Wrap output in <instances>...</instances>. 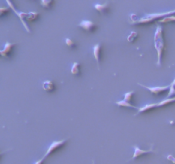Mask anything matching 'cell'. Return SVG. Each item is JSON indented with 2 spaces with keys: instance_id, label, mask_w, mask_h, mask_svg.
Here are the masks:
<instances>
[{
  "instance_id": "17",
  "label": "cell",
  "mask_w": 175,
  "mask_h": 164,
  "mask_svg": "<svg viewBox=\"0 0 175 164\" xmlns=\"http://www.w3.org/2000/svg\"><path fill=\"white\" fill-rule=\"evenodd\" d=\"M174 94H175V78L174 80H173V82L170 84L169 92H168V94H167V98H172Z\"/></svg>"
},
{
  "instance_id": "4",
  "label": "cell",
  "mask_w": 175,
  "mask_h": 164,
  "mask_svg": "<svg viewBox=\"0 0 175 164\" xmlns=\"http://www.w3.org/2000/svg\"><path fill=\"white\" fill-rule=\"evenodd\" d=\"M68 139H69V138H63V139H62V140H56V141H53V142L51 143V144L49 145V147L47 149L46 152H45V154L43 156V158L45 159L49 155H50V154L52 153L53 151H55L56 150H57L58 148H60L61 146H62Z\"/></svg>"
},
{
  "instance_id": "15",
  "label": "cell",
  "mask_w": 175,
  "mask_h": 164,
  "mask_svg": "<svg viewBox=\"0 0 175 164\" xmlns=\"http://www.w3.org/2000/svg\"><path fill=\"white\" fill-rule=\"evenodd\" d=\"M80 63L77 62H74L73 63V65H72L71 73L73 74L77 75V74H80Z\"/></svg>"
},
{
  "instance_id": "13",
  "label": "cell",
  "mask_w": 175,
  "mask_h": 164,
  "mask_svg": "<svg viewBox=\"0 0 175 164\" xmlns=\"http://www.w3.org/2000/svg\"><path fill=\"white\" fill-rule=\"evenodd\" d=\"M115 104H117L118 106H120V107H128V108H133V109H139V107H137V106H134V105H132L131 103H128V102H126V101H125L124 99H122V100H120V101H117V102H115Z\"/></svg>"
},
{
  "instance_id": "2",
  "label": "cell",
  "mask_w": 175,
  "mask_h": 164,
  "mask_svg": "<svg viewBox=\"0 0 175 164\" xmlns=\"http://www.w3.org/2000/svg\"><path fill=\"white\" fill-rule=\"evenodd\" d=\"M175 13V10L173 11H167V12H162V13H154V14H147L145 15L144 17L138 19V20H136L134 22H132L131 23L132 24H137V23H146V22H152L153 20H155V19H158L160 17H165L169 16L170 14H173Z\"/></svg>"
},
{
  "instance_id": "3",
  "label": "cell",
  "mask_w": 175,
  "mask_h": 164,
  "mask_svg": "<svg viewBox=\"0 0 175 164\" xmlns=\"http://www.w3.org/2000/svg\"><path fill=\"white\" fill-rule=\"evenodd\" d=\"M7 4L9 5V7L11 8V10H13V11L16 13L17 15V17H19V19L21 20V22L23 24V26L25 27V29H26V31L28 32V33H31V31H30V29H29V27H28V24H27V22H26V20H27V17H28V13H25V12H22V11H18L15 8V6L14 5L11 3V1H7Z\"/></svg>"
},
{
  "instance_id": "19",
  "label": "cell",
  "mask_w": 175,
  "mask_h": 164,
  "mask_svg": "<svg viewBox=\"0 0 175 164\" xmlns=\"http://www.w3.org/2000/svg\"><path fill=\"white\" fill-rule=\"evenodd\" d=\"M133 93H134V91H130V92H127V93H125L124 94V100L128 102V103H131Z\"/></svg>"
},
{
  "instance_id": "26",
  "label": "cell",
  "mask_w": 175,
  "mask_h": 164,
  "mask_svg": "<svg viewBox=\"0 0 175 164\" xmlns=\"http://www.w3.org/2000/svg\"><path fill=\"white\" fill-rule=\"evenodd\" d=\"M92 163L93 164H95V162H94V161H92Z\"/></svg>"
},
{
  "instance_id": "5",
  "label": "cell",
  "mask_w": 175,
  "mask_h": 164,
  "mask_svg": "<svg viewBox=\"0 0 175 164\" xmlns=\"http://www.w3.org/2000/svg\"><path fill=\"white\" fill-rule=\"evenodd\" d=\"M154 147V144H151V146L150 148L147 150H142V149H140V148L138 147L137 145H132V148H133V150H134V153H133V156H132V157H131L129 161H133V160H135L137 157H139L140 156H142V155H144V154H148V153H154L155 152V150H153Z\"/></svg>"
},
{
  "instance_id": "16",
  "label": "cell",
  "mask_w": 175,
  "mask_h": 164,
  "mask_svg": "<svg viewBox=\"0 0 175 164\" xmlns=\"http://www.w3.org/2000/svg\"><path fill=\"white\" fill-rule=\"evenodd\" d=\"M160 23H166V22H175V16H167V17H165L161 19H160L158 21Z\"/></svg>"
},
{
  "instance_id": "24",
  "label": "cell",
  "mask_w": 175,
  "mask_h": 164,
  "mask_svg": "<svg viewBox=\"0 0 175 164\" xmlns=\"http://www.w3.org/2000/svg\"><path fill=\"white\" fill-rule=\"evenodd\" d=\"M167 159L171 161L173 164H175V157L173 156H172V155H167Z\"/></svg>"
},
{
  "instance_id": "18",
  "label": "cell",
  "mask_w": 175,
  "mask_h": 164,
  "mask_svg": "<svg viewBox=\"0 0 175 164\" xmlns=\"http://www.w3.org/2000/svg\"><path fill=\"white\" fill-rule=\"evenodd\" d=\"M38 17V12H29L28 13V17H27V21H33Z\"/></svg>"
},
{
  "instance_id": "25",
  "label": "cell",
  "mask_w": 175,
  "mask_h": 164,
  "mask_svg": "<svg viewBox=\"0 0 175 164\" xmlns=\"http://www.w3.org/2000/svg\"><path fill=\"white\" fill-rule=\"evenodd\" d=\"M44 159L42 157L41 159H38V160H37V161H36V162H35L33 164H42L43 163V162H44Z\"/></svg>"
},
{
  "instance_id": "14",
  "label": "cell",
  "mask_w": 175,
  "mask_h": 164,
  "mask_svg": "<svg viewBox=\"0 0 175 164\" xmlns=\"http://www.w3.org/2000/svg\"><path fill=\"white\" fill-rule=\"evenodd\" d=\"M173 102H175V96L174 97H172V98H167V99L161 100V102L157 103V107H161V106L167 105V104L173 103Z\"/></svg>"
},
{
  "instance_id": "8",
  "label": "cell",
  "mask_w": 175,
  "mask_h": 164,
  "mask_svg": "<svg viewBox=\"0 0 175 164\" xmlns=\"http://www.w3.org/2000/svg\"><path fill=\"white\" fill-rule=\"evenodd\" d=\"M17 44V43H11V42H5V46H4V48L0 50V55L2 56H8L9 54L11 52V50H12V48L15 46Z\"/></svg>"
},
{
  "instance_id": "21",
  "label": "cell",
  "mask_w": 175,
  "mask_h": 164,
  "mask_svg": "<svg viewBox=\"0 0 175 164\" xmlns=\"http://www.w3.org/2000/svg\"><path fill=\"white\" fill-rule=\"evenodd\" d=\"M53 2L51 1V0H49V1H47V0H42V1H40V5L44 7V8H48L50 7V5L52 4Z\"/></svg>"
},
{
  "instance_id": "23",
  "label": "cell",
  "mask_w": 175,
  "mask_h": 164,
  "mask_svg": "<svg viewBox=\"0 0 175 164\" xmlns=\"http://www.w3.org/2000/svg\"><path fill=\"white\" fill-rule=\"evenodd\" d=\"M10 9H11V8H10L9 6H7V7H0V15H1V16L4 15L5 12V11H8Z\"/></svg>"
},
{
  "instance_id": "11",
  "label": "cell",
  "mask_w": 175,
  "mask_h": 164,
  "mask_svg": "<svg viewBox=\"0 0 175 164\" xmlns=\"http://www.w3.org/2000/svg\"><path fill=\"white\" fill-rule=\"evenodd\" d=\"M42 87L46 92H52L55 89V85L50 80H45L42 83Z\"/></svg>"
},
{
  "instance_id": "1",
  "label": "cell",
  "mask_w": 175,
  "mask_h": 164,
  "mask_svg": "<svg viewBox=\"0 0 175 164\" xmlns=\"http://www.w3.org/2000/svg\"><path fill=\"white\" fill-rule=\"evenodd\" d=\"M154 44L155 48L156 50L157 53V62L156 64L158 67H161V55L164 50V38H163V30L162 27L157 25L155 35H154Z\"/></svg>"
},
{
  "instance_id": "7",
  "label": "cell",
  "mask_w": 175,
  "mask_h": 164,
  "mask_svg": "<svg viewBox=\"0 0 175 164\" xmlns=\"http://www.w3.org/2000/svg\"><path fill=\"white\" fill-rule=\"evenodd\" d=\"M78 26L82 27L83 29L86 30V31H92L93 29H95L98 27V24L93 22L92 21H88V20H83L78 24Z\"/></svg>"
},
{
  "instance_id": "10",
  "label": "cell",
  "mask_w": 175,
  "mask_h": 164,
  "mask_svg": "<svg viewBox=\"0 0 175 164\" xmlns=\"http://www.w3.org/2000/svg\"><path fill=\"white\" fill-rule=\"evenodd\" d=\"M157 107V103H150V104H146L145 105H143L142 107H139V109H137V113L135 114V116L137 115L140 113H143V112H145L147 110H149V109H152L154 108H156Z\"/></svg>"
},
{
  "instance_id": "20",
  "label": "cell",
  "mask_w": 175,
  "mask_h": 164,
  "mask_svg": "<svg viewBox=\"0 0 175 164\" xmlns=\"http://www.w3.org/2000/svg\"><path fill=\"white\" fill-rule=\"evenodd\" d=\"M137 37V33L135 31H131V33L129 34V36L127 37V40L128 42H132L134 41V39Z\"/></svg>"
},
{
  "instance_id": "22",
  "label": "cell",
  "mask_w": 175,
  "mask_h": 164,
  "mask_svg": "<svg viewBox=\"0 0 175 164\" xmlns=\"http://www.w3.org/2000/svg\"><path fill=\"white\" fill-rule=\"evenodd\" d=\"M65 42H66V44L68 46V47H74L75 46V44H74V42L72 40L71 38H65Z\"/></svg>"
},
{
  "instance_id": "12",
  "label": "cell",
  "mask_w": 175,
  "mask_h": 164,
  "mask_svg": "<svg viewBox=\"0 0 175 164\" xmlns=\"http://www.w3.org/2000/svg\"><path fill=\"white\" fill-rule=\"evenodd\" d=\"M110 5V2L109 1H106L105 3L104 4H96L95 5H94V8L97 10V11H98L100 13H104V11L105 10L108 8V6Z\"/></svg>"
},
{
  "instance_id": "6",
  "label": "cell",
  "mask_w": 175,
  "mask_h": 164,
  "mask_svg": "<svg viewBox=\"0 0 175 164\" xmlns=\"http://www.w3.org/2000/svg\"><path fill=\"white\" fill-rule=\"evenodd\" d=\"M137 85L141 86L143 87L146 88L147 90H149V92H151L154 94H159L161 92H164L166 90H168L169 91L170 85H167V86H165V87H147L143 84H141V83H137Z\"/></svg>"
},
{
  "instance_id": "9",
  "label": "cell",
  "mask_w": 175,
  "mask_h": 164,
  "mask_svg": "<svg viewBox=\"0 0 175 164\" xmlns=\"http://www.w3.org/2000/svg\"><path fill=\"white\" fill-rule=\"evenodd\" d=\"M93 55H94V58L97 62L98 68L100 69V50H101V43H98L93 46Z\"/></svg>"
}]
</instances>
